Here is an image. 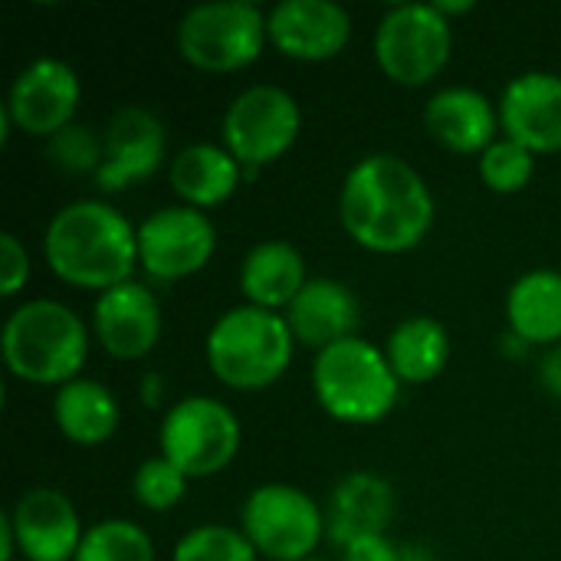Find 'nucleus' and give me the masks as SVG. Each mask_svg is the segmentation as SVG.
Listing matches in <instances>:
<instances>
[{
	"label": "nucleus",
	"mask_w": 561,
	"mask_h": 561,
	"mask_svg": "<svg viewBox=\"0 0 561 561\" xmlns=\"http://www.w3.org/2000/svg\"><path fill=\"white\" fill-rule=\"evenodd\" d=\"M394 516V490L378 473H348L329 500L325 533L335 546H352L365 536H385Z\"/></svg>",
	"instance_id": "obj_20"
},
{
	"label": "nucleus",
	"mask_w": 561,
	"mask_h": 561,
	"mask_svg": "<svg viewBox=\"0 0 561 561\" xmlns=\"http://www.w3.org/2000/svg\"><path fill=\"white\" fill-rule=\"evenodd\" d=\"M500 128L533 154L561 151V76L523 72L500 99Z\"/></svg>",
	"instance_id": "obj_17"
},
{
	"label": "nucleus",
	"mask_w": 561,
	"mask_h": 561,
	"mask_svg": "<svg viewBox=\"0 0 561 561\" xmlns=\"http://www.w3.org/2000/svg\"><path fill=\"white\" fill-rule=\"evenodd\" d=\"M454 49L450 20L434 3H398L375 30V59L398 85L434 82Z\"/></svg>",
	"instance_id": "obj_7"
},
{
	"label": "nucleus",
	"mask_w": 561,
	"mask_h": 561,
	"mask_svg": "<svg viewBox=\"0 0 561 561\" xmlns=\"http://www.w3.org/2000/svg\"><path fill=\"white\" fill-rule=\"evenodd\" d=\"M506 319L526 345L561 342V273L533 270L519 276L506 296Z\"/></svg>",
	"instance_id": "obj_24"
},
{
	"label": "nucleus",
	"mask_w": 561,
	"mask_h": 561,
	"mask_svg": "<svg viewBox=\"0 0 561 561\" xmlns=\"http://www.w3.org/2000/svg\"><path fill=\"white\" fill-rule=\"evenodd\" d=\"M539 378H542V388H546L552 398H559L561 401V345H556V348L542 358Z\"/></svg>",
	"instance_id": "obj_33"
},
{
	"label": "nucleus",
	"mask_w": 561,
	"mask_h": 561,
	"mask_svg": "<svg viewBox=\"0 0 561 561\" xmlns=\"http://www.w3.org/2000/svg\"><path fill=\"white\" fill-rule=\"evenodd\" d=\"M131 490H135V500L151 510V513H168L174 510L181 500H184V490H187V477L164 457H151L145 460L138 470H135V480H131Z\"/></svg>",
	"instance_id": "obj_29"
},
{
	"label": "nucleus",
	"mask_w": 561,
	"mask_h": 561,
	"mask_svg": "<svg viewBox=\"0 0 561 561\" xmlns=\"http://www.w3.org/2000/svg\"><path fill=\"white\" fill-rule=\"evenodd\" d=\"M398 561H437L424 546H398Z\"/></svg>",
	"instance_id": "obj_35"
},
{
	"label": "nucleus",
	"mask_w": 561,
	"mask_h": 561,
	"mask_svg": "<svg viewBox=\"0 0 561 561\" xmlns=\"http://www.w3.org/2000/svg\"><path fill=\"white\" fill-rule=\"evenodd\" d=\"M302 131L299 102L279 85H253L240 92L224 115V148L247 168L279 161Z\"/></svg>",
	"instance_id": "obj_10"
},
{
	"label": "nucleus",
	"mask_w": 561,
	"mask_h": 561,
	"mask_svg": "<svg viewBox=\"0 0 561 561\" xmlns=\"http://www.w3.org/2000/svg\"><path fill=\"white\" fill-rule=\"evenodd\" d=\"M171 561H256V549L250 546L243 529L210 523L181 536Z\"/></svg>",
	"instance_id": "obj_27"
},
{
	"label": "nucleus",
	"mask_w": 561,
	"mask_h": 561,
	"mask_svg": "<svg viewBox=\"0 0 561 561\" xmlns=\"http://www.w3.org/2000/svg\"><path fill=\"white\" fill-rule=\"evenodd\" d=\"M30 279V253L13 233H0V293L16 296Z\"/></svg>",
	"instance_id": "obj_31"
},
{
	"label": "nucleus",
	"mask_w": 561,
	"mask_h": 561,
	"mask_svg": "<svg viewBox=\"0 0 561 561\" xmlns=\"http://www.w3.org/2000/svg\"><path fill=\"white\" fill-rule=\"evenodd\" d=\"M424 125L437 145L457 154H483L500 131V108L477 89L447 85L440 89L427 108Z\"/></svg>",
	"instance_id": "obj_18"
},
{
	"label": "nucleus",
	"mask_w": 561,
	"mask_h": 561,
	"mask_svg": "<svg viewBox=\"0 0 561 561\" xmlns=\"http://www.w3.org/2000/svg\"><path fill=\"white\" fill-rule=\"evenodd\" d=\"M115 394L92 378H76L53 394V421L59 434L79 447H99L118 431Z\"/></svg>",
	"instance_id": "obj_23"
},
{
	"label": "nucleus",
	"mask_w": 561,
	"mask_h": 561,
	"mask_svg": "<svg viewBox=\"0 0 561 561\" xmlns=\"http://www.w3.org/2000/svg\"><path fill=\"white\" fill-rule=\"evenodd\" d=\"M385 358L398 375V381L427 385L450 362V335L444 322H437L434 316H411L391 329Z\"/></svg>",
	"instance_id": "obj_25"
},
{
	"label": "nucleus",
	"mask_w": 561,
	"mask_h": 561,
	"mask_svg": "<svg viewBox=\"0 0 561 561\" xmlns=\"http://www.w3.org/2000/svg\"><path fill=\"white\" fill-rule=\"evenodd\" d=\"M240 181H243L240 161L220 145L201 141V145L178 151L171 161L174 194L187 207H197V210H210V207H220L224 201H230L237 194Z\"/></svg>",
	"instance_id": "obj_22"
},
{
	"label": "nucleus",
	"mask_w": 561,
	"mask_h": 561,
	"mask_svg": "<svg viewBox=\"0 0 561 561\" xmlns=\"http://www.w3.org/2000/svg\"><path fill=\"white\" fill-rule=\"evenodd\" d=\"M339 220L362 250L381 256L408 253L434 227V194L414 164L378 151L345 174Z\"/></svg>",
	"instance_id": "obj_1"
},
{
	"label": "nucleus",
	"mask_w": 561,
	"mask_h": 561,
	"mask_svg": "<svg viewBox=\"0 0 561 561\" xmlns=\"http://www.w3.org/2000/svg\"><path fill=\"white\" fill-rule=\"evenodd\" d=\"M243 536L256 556L273 561H306L325 533V516L316 500L289 483L256 486L243 503Z\"/></svg>",
	"instance_id": "obj_9"
},
{
	"label": "nucleus",
	"mask_w": 561,
	"mask_h": 561,
	"mask_svg": "<svg viewBox=\"0 0 561 561\" xmlns=\"http://www.w3.org/2000/svg\"><path fill=\"white\" fill-rule=\"evenodd\" d=\"M105 158L95 171V184L102 191H122L128 184L148 181L168 151V135L158 115L141 105H125L112 115L105 128Z\"/></svg>",
	"instance_id": "obj_14"
},
{
	"label": "nucleus",
	"mask_w": 561,
	"mask_h": 561,
	"mask_svg": "<svg viewBox=\"0 0 561 561\" xmlns=\"http://www.w3.org/2000/svg\"><path fill=\"white\" fill-rule=\"evenodd\" d=\"M105 158V138H99L89 125H69L56 138H49V161L66 174L99 171Z\"/></svg>",
	"instance_id": "obj_30"
},
{
	"label": "nucleus",
	"mask_w": 561,
	"mask_h": 561,
	"mask_svg": "<svg viewBox=\"0 0 561 561\" xmlns=\"http://www.w3.org/2000/svg\"><path fill=\"white\" fill-rule=\"evenodd\" d=\"M286 322L293 339L319 355L345 339H355L358 299L339 279H309L286 309Z\"/></svg>",
	"instance_id": "obj_19"
},
{
	"label": "nucleus",
	"mask_w": 561,
	"mask_h": 561,
	"mask_svg": "<svg viewBox=\"0 0 561 561\" xmlns=\"http://www.w3.org/2000/svg\"><path fill=\"white\" fill-rule=\"evenodd\" d=\"M306 283V260L286 240H263L240 263V293L247 296V306L266 312L289 309Z\"/></svg>",
	"instance_id": "obj_21"
},
{
	"label": "nucleus",
	"mask_w": 561,
	"mask_h": 561,
	"mask_svg": "<svg viewBox=\"0 0 561 561\" xmlns=\"http://www.w3.org/2000/svg\"><path fill=\"white\" fill-rule=\"evenodd\" d=\"M306 561H325V559H316V556H312V559H306Z\"/></svg>",
	"instance_id": "obj_38"
},
{
	"label": "nucleus",
	"mask_w": 561,
	"mask_h": 561,
	"mask_svg": "<svg viewBox=\"0 0 561 561\" xmlns=\"http://www.w3.org/2000/svg\"><path fill=\"white\" fill-rule=\"evenodd\" d=\"M293 332L286 316L256 306L224 312L207 335V365L233 391H263L276 385L293 362Z\"/></svg>",
	"instance_id": "obj_4"
},
{
	"label": "nucleus",
	"mask_w": 561,
	"mask_h": 561,
	"mask_svg": "<svg viewBox=\"0 0 561 561\" xmlns=\"http://www.w3.org/2000/svg\"><path fill=\"white\" fill-rule=\"evenodd\" d=\"M240 421L217 398H184L178 401L158 431L161 457L171 460L187 480H204L227 470L240 450Z\"/></svg>",
	"instance_id": "obj_8"
},
{
	"label": "nucleus",
	"mask_w": 561,
	"mask_h": 561,
	"mask_svg": "<svg viewBox=\"0 0 561 561\" xmlns=\"http://www.w3.org/2000/svg\"><path fill=\"white\" fill-rule=\"evenodd\" d=\"M158 398H161V378L148 375V381H145V401L148 404H158Z\"/></svg>",
	"instance_id": "obj_37"
},
{
	"label": "nucleus",
	"mask_w": 561,
	"mask_h": 561,
	"mask_svg": "<svg viewBox=\"0 0 561 561\" xmlns=\"http://www.w3.org/2000/svg\"><path fill=\"white\" fill-rule=\"evenodd\" d=\"M434 7H437L447 20H450V16H457V13H470V10H473V3H447V0H437Z\"/></svg>",
	"instance_id": "obj_36"
},
{
	"label": "nucleus",
	"mask_w": 561,
	"mask_h": 561,
	"mask_svg": "<svg viewBox=\"0 0 561 561\" xmlns=\"http://www.w3.org/2000/svg\"><path fill=\"white\" fill-rule=\"evenodd\" d=\"M342 561H398V546L388 536H365L342 549Z\"/></svg>",
	"instance_id": "obj_32"
},
{
	"label": "nucleus",
	"mask_w": 561,
	"mask_h": 561,
	"mask_svg": "<svg viewBox=\"0 0 561 561\" xmlns=\"http://www.w3.org/2000/svg\"><path fill=\"white\" fill-rule=\"evenodd\" d=\"M266 43V13L250 0L201 3L178 23V53L201 72L247 69Z\"/></svg>",
	"instance_id": "obj_6"
},
{
	"label": "nucleus",
	"mask_w": 561,
	"mask_h": 561,
	"mask_svg": "<svg viewBox=\"0 0 561 561\" xmlns=\"http://www.w3.org/2000/svg\"><path fill=\"white\" fill-rule=\"evenodd\" d=\"M95 339L118 362H138L161 339V306L154 293L135 279L99 293L92 309Z\"/></svg>",
	"instance_id": "obj_15"
},
{
	"label": "nucleus",
	"mask_w": 561,
	"mask_h": 561,
	"mask_svg": "<svg viewBox=\"0 0 561 561\" xmlns=\"http://www.w3.org/2000/svg\"><path fill=\"white\" fill-rule=\"evenodd\" d=\"M398 375L385 348L365 339H345L316 355L312 391L319 408L342 424H378L398 404Z\"/></svg>",
	"instance_id": "obj_5"
},
{
	"label": "nucleus",
	"mask_w": 561,
	"mask_h": 561,
	"mask_svg": "<svg viewBox=\"0 0 561 561\" xmlns=\"http://www.w3.org/2000/svg\"><path fill=\"white\" fill-rule=\"evenodd\" d=\"M536 171V158L529 148H523L513 138H496L483 154H480V178L493 194H519L529 187Z\"/></svg>",
	"instance_id": "obj_28"
},
{
	"label": "nucleus",
	"mask_w": 561,
	"mask_h": 561,
	"mask_svg": "<svg viewBox=\"0 0 561 561\" xmlns=\"http://www.w3.org/2000/svg\"><path fill=\"white\" fill-rule=\"evenodd\" d=\"M270 43L299 62L335 59L352 39V16L335 0H283L266 13Z\"/></svg>",
	"instance_id": "obj_13"
},
{
	"label": "nucleus",
	"mask_w": 561,
	"mask_h": 561,
	"mask_svg": "<svg viewBox=\"0 0 561 561\" xmlns=\"http://www.w3.org/2000/svg\"><path fill=\"white\" fill-rule=\"evenodd\" d=\"M16 552L26 561H72L82 546V523L72 500L59 490H30L10 513Z\"/></svg>",
	"instance_id": "obj_16"
},
{
	"label": "nucleus",
	"mask_w": 561,
	"mask_h": 561,
	"mask_svg": "<svg viewBox=\"0 0 561 561\" xmlns=\"http://www.w3.org/2000/svg\"><path fill=\"white\" fill-rule=\"evenodd\" d=\"M16 552V536H13V526H10V516L0 519V561H13Z\"/></svg>",
	"instance_id": "obj_34"
},
{
	"label": "nucleus",
	"mask_w": 561,
	"mask_h": 561,
	"mask_svg": "<svg viewBox=\"0 0 561 561\" xmlns=\"http://www.w3.org/2000/svg\"><path fill=\"white\" fill-rule=\"evenodd\" d=\"M82 85L69 62L62 59H33L10 85V95L3 108L10 112V122L33 135V138H56L62 128L72 125V115L79 108Z\"/></svg>",
	"instance_id": "obj_12"
},
{
	"label": "nucleus",
	"mask_w": 561,
	"mask_h": 561,
	"mask_svg": "<svg viewBox=\"0 0 561 561\" xmlns=\"http://www.w3.org/2000/svg\"><path fill=\"white\" fill-rule=\"evenodd\" d=\"M49 270L79 289H115L131 279L138 263V227L112 204L76 201L53 214L43 233Z\"/></svg>",
	"instance_id": "obj_2"
},
{
	"label": "nucleus",
	"mask_w": 561,
	"mask_h": 561,
	"mask_svg": "<svg viewBox=\"0 0 561 561\" xmlns=\"http://www.w3.org/2000/svg\"><path fill=\"white\" fill-rule=\"evenodd\" d=\"M217 250V227L197 207H161L138 224V263L171 283L201 273Z\"/></svg>",
	"instance_id": "obj_11"
},
{
	"label": "nucleus",
	"mask_w": 561,
	"mask_h": 561,
	"mask_svg": "<svg viewBox=\"0 0 561 561\" xmlns=\"http://www.w3.org/2000/svg\"><path fill=\"white\" fill-rule=\"evenodd\" d=\"M72 561H154L151 536L128 519H102L85 529Z\"/></svg>",
	"instance_id": "obj_26"
},
{
	"label": "nucleus",
	"mask_w": 561,
	"mask_h": 561,
	"mask_svg": "<svg viewBox=\"0 0 561 561\" xmlns=\"http://www.w3.org/2000/svg\"><path fill=\"white\" fill-rule=\"evenodd\" d=\"M3 365L26 385H69L89 355L85 322L56 299H30L16 306L0 335Z\"/></svg>",
	"instance_id": "obj_3"
}]
</instances>
